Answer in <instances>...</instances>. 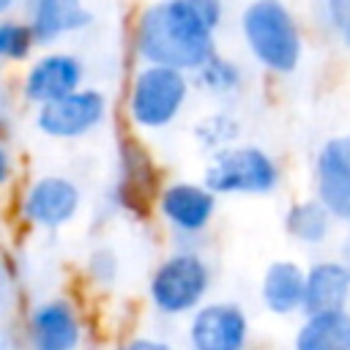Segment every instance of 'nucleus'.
I'll return each mask as SVG.
<instances>
[{
	"mask_svg": "<svg viewBox=\"0 0 350 350\" xmlns=\"http://www.w3.org/2000/svg\"><path fill=\"white\" fill-rule=\"evenodd\" d=\"M350 224V221H347ZM342 260L350 265V230H347V238H345V246H342Z\"/></svg>",
	"mask_w": 350,
	"mask_h": 350,
	"instance_id": "obj_28",
	"label": "nucleus"
},
{
	"mask_svg": "<svg viewBox=\"0 0 350 350\" xmlns=\"http://www.w3.org/2000/svg\"><path fill=\"white\" fill-rule=\"evenodd\" d=\"M334 230V213L317 200H298L284 211V232L301 246H323Z\"/></svg>",
	"mask_w": 350,
	"mask_h": 350,
	"instance_id": "obj_18",
	"label": "nucleus"
},
{
	"mask_svg": "<svg viewBox=\"0 0 350 350\" xmlns=\"http://www.w3.org/2000/svg\"><path fill=\"white\" fill-rule=\"evenodd\" d=\"M14 180H16V159L11 145L0 137V191H5Z\"/></svg>",
	"mask_w": 350,
	"mask_h": 350,
	"instance_id": "obj_24",
	"label": "nucleus"
},
{
	"mask_svg": "<svg viewBox=\"0 0 350 350\" xmlns=\"http://www.w3.org/2000/svg\"><path fill=\"white\" fill-rule=\"evenodd\" d=\"M191 82L197 90H202L213 98H230L243 90L246 74L238 60H232L230 55H221L216 49L197 71H191Z\"/></svg>",
	"mask_w": 350,
	"mask_h": 350,
	"instance_id": "obj_19",
	"label": "nucleus"
},
{
	"mask_svg": "<svg viewBox=\"0 0 350 350\" xmlns=\"http://www.w3.org/2000/svg\"><path fill=\"white\" fill-rule=\"evenodd\" d=\"M85 194L77 178L66 172H41L22 183L16 194V219L38 232H57L77 221Z\"/></svg>",
	"mask_w": 350,
	"mask_h": 350,
	"instance_id": "obj_8",
	"label": "nucleus"
},
{
	"mask_svg": "<svg viewBox=\"0 0 350 350\" xmlns=\"http://www.w3.org/2000/svg\"><path fill=\"white\" fill-rule=\"evenodd\" d=\"M16 5H19V0H0V16L3 14H11Z\"/></svg>",
	"mask_w": 350,
	"mask_h": 350,
	"instance_id": "obj_27",
	"label": "nucleus"
},
{
	"mask_svg": "<svg viewBox=\"0 0 350 350\" xmlns=\"http://www.w3.org/2000/svg\"><path fill=\"white\" fill-rule=\"evenodd\" d=\"M219 208V194H213L205 180L172 178L164 180L156 191L153 213L172 235V246H197L211 230Z\"/></svg>",
	"mask_w": 350,
	"mask_h": 350,
	"instance_id": "obj_7",
	"label": "nucleus"
},
{
	"mask_svg": "<svg viewBox=\"0 0 350 350\" xmlns=\"http://www.w3.org/2000/svg\"><path fill=\"white\" fill-rule=\"evenodd\" d=\"M123 347H129V350H167L170 342L161 336H153V334H137V336L126 339Z\"/></svg>",
	"mask_w": 350,
	"mask_h": 350,
	"instance_id": "obj_25",
	"label": "nucleus"
},
{
	"mask_svg": "<svg viewBox=\"0 0 350 350\" xmlns=\"http://www.w3.org/2000/svg\"><path fill=\"white\" fill-rule=\"evenodd\" d=\"M295 350H350V312L325 309L309 312L295 331Z\"/></svg>",
	"mask_w": 350,
	"mask_h": 350,
	"instance_id": "obj_17",
	"label": "nucleus"
},
{
	"mask_svg": "<svg viewBox=\"0 0 350 350\" xmlns=\"http://www.w3.org/2000/svg\"><path fill=\"white\" fill-rule=\"evenodd\" d=\"M11 107H14V101H11L8 85L0 79V134H3V129L8 126V118H11Z\"/></svg>",
	"mask_w": 350,
	"mask_h": 350,
	"instance_id": "obj_26",
	"label": "nucleus"
},
{
	"mask_svg": "<svg viewBox=\"0 0 350 350\" xmlns=\"http://www.w3.org/2000/svg\"><path fill=\"white\" fill-rule=\"evenodd\" d=\"M252 336V320L235 301L205 298L186 317V345L191 350H243Z\"/></svg>",
	"mask_w": 350,
	"mask_h": 350,
	"instance_id": "obj_12",
	"label": "nucleus"
},
{
	"mask_svg": "<svg viewBox=\"0 0 350 350\" xmlns=\"http://www.w3.org/2000/svg\"><path fill=\"white\" fill-rule=\"evenodd\" d=\"M109 118V98L101 88L79 85L77 90L33 107V129L57 142H77L96 134Z\"/></svg>",
	"mask_w": 350,
	"mask_h": 350,
	"instance_id": "obj_9",
	"label": "nucleus"
},
{
	"mask_svg": "<svg viewBox=\"0 0 350 350\" xmlns=\"http://www.w3.org/2000/svg\"><path fill=\"white\" fill-rule=\"evenodd\" d=\"M191 74L161 63H137L123 90V120L139 137L172 129L191 98Z\"/></svg>",
	"mask_w": 350,
	"mask_h": 350,
	"instance_id": "obj_2",
	"label": "nucleus"
},
{
	"mask_svg": "<svg viewBox=\"0 0 350 350\" xmlns=\"http://www.w3.org/2000/svg\"><path fill=\"white\" fill-rule=\"evenodd\" d=\"M320 8L331 33L350 49V0H320Z\"/></svg>",
	"mask_w": 350,
	"mask_h": 350,
	"instance_id": "obj_23",
	"label": "nucleus"
},
{
	"mask_svg": "<svg viewBox=\"0 0 350 350\" xmlns=\"http://www.w3.org/2000/svg\"><path fill=\"white\" fill-rule=\"evenodd\" d=\"M5 345V331H3V325H0V347Z\"/></svg>",
	"mask_w": 350,
	"mask_h": 350,
	"instance_id": "obj_29",
	"label": "nucleus"
},
{
	"mask_svg": "<svg viewBox=\"0 0 350 350\" xmlns=\"http://www.w3.org/2000/svg\"><path fill=\"white\" fill-rule=\"evenodd\" d=\"M159 175V164L139 134H120L115 145V178L107 186V205L131 221H145L153 213L156 191L161 186Z\"/></svg>",
	"mask_w": 350,
	"mask_h": 350,
	"instance_id": "obj_5",
	"label": "nucleus"
},
{
	"mask_svg": "<svg viewBox=\"0 0 350 350\" xmlns=\"http://www.w3.org/2000/svg\"><path fill=\"white\" fill-rule=\"evenodd\" d=\"M314 197L339 221H350V134L331 137L314 156Z\"/></svg>",
	"mask_w": 350,
	"mask_h": 350,
	"instance_id": "obj_13",
	"label": "nucleus"
},
{
	"mask_svg": "<svg viewBox=\"0 0 350 350\" xmlns=\"http://www.w3.org/2000/svg\"><path fill=\"white\" fill-rule=\"evenodd\" d=\"M306 268L295 260H273L260 276V304L273 317H290L304 309Z\"/></svg>",
	"mask_w": 350,
	"mask_h": 350,
	"instance_id": "obj_15",
	"label": "nucleus"
},
{
	"mask_svg": "<svg viewBox=\"0 0 350 350\" xmlns=\"http://www.w3.org/2000/svg\"><path fill=\"white\" fill-rule=\"evenodd\" d=\"M202 180L219 197H265L276 191L282 170L265 148L232 142L211 153Z\"/></svg>",
	"mask_w": 350,
	"mask_h": 350,
	"instance_id": "obj_6",
	"label": "nucleus"
},
{
	"mask_svg": "<svg viewBox=\"0 0 350 350\" xmlns=\"http://www.w3.org/2000/svg\"><path fill=\"white\" fill-rule=\"evenodd\" d=\"M224 19V0H150L131 19L134 57L191 74L219 49Z\"/></svg>",
	"mask_w": 350,
	"mask_h": 350,
	"instance_id": "obj_1",
	"label": "nucleus"
},
{
	"mask_svg": "<svg viewBox=\"0 0 350 350\" xmlns=\"http://www.w3.org/2000/svg\"><path fill=\"white\" fill-rule=\"evenodd\" d=\"M238 33L262 71L273 77L298 71L304 60V33L284 0H246L238 14Z\"/></svg>",
	"mask_w": 350,
	"mask_h": 350,
	"instance_id": "obj_3",
	"label": "nucleus"
},
{
	"mask_svg": "<svg viewBox=\"0 0 350 350\" xmlns=\"http://www.w3.org/2000/svg\"><path fill=\"white\" fill-rule=\"evenodd\" d=\"M36 49H38V41L30 22L25 16H14V11L3 14L0 16V71L25 66L36 55Z\"/></svg>",
	"mask_w": 350,
	"mask_h": 350,
	"instance_id": "obj_20",
	"label": "nucleus"
},
{
	"mask_svg": "<svg viewBox=\"0 0 350 350\" xmlns=\"http://www.w3.org/2000/svg\"><path fill=\"white\" fill-rule=\"evenodd\" d=\"M85 334V314L71 295H44L25 314V342L33 350H77Z\"/></svg>",
	"mask_w": 350,
	"mask_h": 350,
	"instance_id": "obj_11",
	"label": "nucleus"
},
{
	"mask_svg": "<svg viewBox=\"0 0 350 350\" xmlns=\"http://www.w3.org/2000/svg\"><path fill=\"white\" fill-rule=\"evenodd\" d=\"M85 77H88V66L77 52L60 46H44V52L33 55L25 63L16 90L27 107H41L85 85Z\"/></svg>",
	"mask_w": 350,
	"mask_h": 350,
	"instance_id": "obj_10",
	"label": "nucleus"
},
{
	"mask_svg": "<svg viewBox=\"0 0 350 350\" xmlns=\"http://www.w3.org/2000/svg\"><path fill=\"white\" fill-rule=\"evenodd\" d=\"M238 131H241V120L224 109L219 112H211L205 118L197 120L194 126V139L200 142V148H205L208 153L224 148V145H232L238 142Z\"/></svg>",
	"mask_w": 350,
	"mask_h": 350,
	"instance_id": "obj_22",
	"label": "nucleus"
},
{
	"mask_svg": "<svg viewBox=\"0 0 350 350\" xmlns=\"http://www.w3.org/2000/svg\"><path fill=\"white\" fill-rule=\"evenodd\" d=\"M350 304V265L345 260H317L306 268L304 314L342 309Z\"/></svg>",
	"mask_w": 350,
	"mask_h": 350,
	"instance_id": "obj_16",
	"label": "nucleus"
},
{
	"mask_svg": "<svg viewBox=\"0 0 350 350\" xmlns=\"http://www.w3.org/2000/svg\"><path fill=\"white\" fill-rule=\"evenodd\" d=\"M25 19L30 22L41 49L57 46L93 25V11L85 0H25Z\"/></svg>",
	"mask_w": 350,
	"mask_h": 350,
	"instance_id": "obj_14",
	"label": "nucleus"
},
{
	"mask_svg": "<svg viewBox=\"0 0 350 350\" xmlns=\"http://www.w3.org/2000/svg\"><path fill=\"white\" fill-rule=\"evenodd\" d=\"M85 282L93 290H112L120 279V257L109 243H96L82 260Z\"/></svg>",
	"mask_w": 350,
	"mask_h": 350,
	"instance_id": "obj_21",
	"label": "nucleus"
},
{
	"mask_svg": "<svg viewBox=\"0 0 350 350\" xmlns=\"http://www.w3.org/2000/svg\"><path fill=\"white\" fill-rule=\"evenodd\" d=\"M213 287L211 260L197 246H172L148 273L145 301L161 320H186Z\"/></svg>",
	"mask_w": 350,
	"mask_h": 350,
	"instance_id": "obj_4",
	"label": "nucleus"
}]
</instances>
